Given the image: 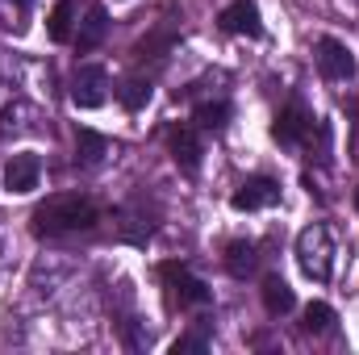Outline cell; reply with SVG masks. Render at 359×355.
<instances>
[{
    "label": "cell",
    "mask_w": 359,
    "mask_h": 355,
    "mask_svg": "<svg viewBox=\"0 0 359 355\" xmlns=\"http://www.w3.org/2000/svg\"><path fill=\"white\" fill-rule=\"evenodd\" d=\"M309 335H326V330H334V309L326 305V301H309L305 305V322H301Z\"/></svg>",
    "instance_id": "16"
},
{
    "label": "cell",
    "mask_w": 359,
    "mask_h": 355,
    "mask_svg": "<svg viewBox=\"0 0 359 355\" xmlns=\"http://www.w3.org/2000/svg\"><path fill=\"white\" fill-rule=\"evenodd\" d=\"M292 305H297V297H292L288 280L268 276V280H264V309H268L271 318H284V314H292Z\"/></svg>",
    "instance_id": "12"
},
{
    "label": "cell",
    "mask_w": 359,
    "mask_h": 355,
    "mask_svg": "<svg viewBox=\"0 0 359 355\" xmlns=\"http://www.w3.org/2000/svg\"><path fill=\"white\" fill-rule=\"evenodd\" d=\"M159 276L168 280V293H172V301H176L180 309H201V305H209V284H205L201 276H192L184 264H163Z\"/></svg>",
    "instance_id": "3"
},
{
    "label": "cell",
    "mask_w": 359,
    "mask_h": 355,
    "mask_svg": "<svg viewBox=\"0 0 359 355\" xmlns=\"http://www.w3.org/2000/svg\"><path fill=\"white\" fill-rule=\"evenodd\" d=\"M217 25H222L226 34H247V38H259V34H264L259 4H255V0H230V4L217 13Z\"/></svg>",
    "instance_id": "6"
},
{
    "label": "cell",
    "mask_w": 359,
    "mask_h": 355,
    "mask_svg": "<svg viewBox=\"0 0 359 355\" xmlns=\"http://www.w3.org/2000/svg\"><path fill=\"white\" fill-rule=\"evenodd\" d=\"M100 222V209L92 196L80 192H63V196H50L34 209V234L42 239H59V234H76V230H88Z\"/></svg>",
    "instance_id": "1"
},
{
    "label": "cell",
    "mask_w": 359,
    "mask_h": 355,
    "mask_svg": "<svg viewBox=\"0 0 359 355\" xmlns=\"http://www.w3.org/2000/svg\"><path fill=\"white\" fill-rule=\"evenodd\" d=\"M355 205H359V192H355Z\"/></svg>",
    "instance_id": "23"
},
{
    "label": "cell",
    "mask_w": 359,
    "mask_h": 355,
    "mask_svg": "<svg viewBox=\"0 0 359 355\" xmlns=\"http://www.w3.org/2000/svg\"><path fill=\"white\" fill-rule=\"evenodd\" d=\"M117 100H121L130 113H138V109L151 100V80H142V76H126L121 88H117Z\"/></svg>",
    "instance_id": "15"
},
{
    "label": "cell",
    "mask_w": 359,
    "mask_h": 355,
    "mask_svg": "<svg viewBox=\"0 0 359 355\" xmlns=\"http://www.w3.org/2000/svg\"><path fill=\"white\" fill-rule=\"evenodd\" d=\"M280 201V184L268 176H251L243 180L238 188H234V196H230V205L238 209V213H255V209H268Z\"/></svg>",
    "instance_id": "5"
},
{
    "label": "cell",
    "mask_w": 359,
    "mask_h": 355,
    "mask_svg": "<svg viewBox=\"0 0 359 355\" xmlns=\"http://www.w3.org/2000/svg\"><path fill=\"white\" fill-rule=\"evenodd\" d=\"M104 155H109V138H104V134H96V130H80V134H76V163L92 168V163H100Z\"/></svg>",
    "instance_id": "14"
},
{
    "label": "cell",
    "mask_w": 359,
    "mask_h": 355,
    "mask_svg": "<svg viewBox=\"0 0 359 355\" xmlns=\"http://www.w3.org/2000/svg\"><path fill=\"white\" fill-rule=\"evenodd\" d=\"M72 17H76V4H72V0H59V4H55V13H50L46 34H50L55 42H67V38H72Z\"/></svg>",
    "instance_id": "17"
},
{
    "label": "cell",
    "mask_w": 359,
    "mask_h": 355,
    "mask_svg": "<svg viewBox=\"0 0 359 355\" xmlns=\"http://www.w3.org/2000/svg\"><path fill=\"white\" fill-rule=\"evenodd\" d=\"M38 176H42V159H38L34 151H21V155H13V159L4 163V188H8V192H29V188H38Z\"/></svg>",
    "instance_id": "9"
},
{
    "label": "cell",
    "mask_w": 359,
    "mask_h": 355,
    "mask_svg": "<svg viewBox=\"0 0 359 355\" xmlns=\"http://www.w3.org/2000/svg\"><path fill=\"white\" fill-rule=\"evenodd\" d=\"M104 34H109V13H104L100 4H92L88 13H84V21H80L76 46H80V51H96V46L104 42Z\"/></svg>",
    "instance_id": "11"
},
{
    "label": "cell",
    "mask_w": 359,
    "mask_h": 355,
    "mask_svg": "<svg viewBox=\"0 0 359 355\" xmlns=\"http://www.w3.org/2000/svg\"><path fill=\"white\" fill-rule=\"evenodd\" d=\"M271 134H276L280 147H297V142L309 134V113H305V105H288V109H280Z\"/></svg>",
    "instance_id": "10"
},
{
    "label": "cell",
    "mask_w": 359,
    "mask_h": 355,
    "mask_svg": "<svg viewBox=\"0 0 359 355\" xmlns=\"http://www.w3.org/2000/svg\"><path fill=\"white\" fill-rule=\"evenodd\" d=\"M201 351H209L205 335H180L176 343H172V355H201Z\"/></svg>",
    "instance_id": "20"
},
{
    "label": "cell",
    "mask_w": 359,
    "mask_h": 355,
    "mask_svg": "<svg viewBox=\"0 0 359 355\" xmlns=\"http://www.w3.org/2000/svg\"><path fill=\"white\" fill-rule=\"evenodd\" d=\"M121 335H126V347H130V351H142V347L151 343V335H142V330L134 326V318H130V322H121Z\"/></svg>",
    "instance_id": "21"
},
{
    "label": "cell",
    "mask_w": 359,
    "mask_h": 355,
    "mask_svg": "<svg viewBox=\"0 0 359 355\" xmlns=\"http://www.w3.org/2000/svg\"><path fill=\"white\" fill-rule=\"evenodd\" d=\"M297 264L318 284H326L334 276V234H330V226L313 222L297 234Z\"/></svg>",
    "instance_id": "2"
},
{
    "label": "cell",
    "mask_w": 359,
    "mask_h": 355,
    "mask_svg": "<svg viewBox=\"0 0 359 355\" xmlns=\"http://www.w3.org/2000/svg\"><path fill=\"white\" fill-rule=\"evenodd\" d=\"M104 88H109V72L104 67H80L72 76V100L80 109H96L104 105Z\"/></svg>",
    "instance_id": "8"
},
{
    "label": "cell",
    "mask_w": 359,
    "mask_h": 355,
    "mask_svg": "<svg viewBox=\"0 0 359 355\" xmlns=\"http://www.w3.org/2000/svg\"><path fill=\"white\" fill-rule=\"evenodd\" d=\"M255 264H259V255H255V243H230L226 247V272L230 276H238V280H247L251 272H255Z\"/></svg>",
    "instance_id": "13"
},
{
    "label": "cell",
    "mask_w": 359,
    "mask_h": 355,
    "mask_svg": "<svg viewBox=\"0 0 359 355\" xmlns=\"http://www.w3.org/2000/svg\"><path fill=\"white\" fill-rule=\"evenodd\" d=\"M226 121H230V105L226 100H209V105L196 109V126L201 130H213L217 134V130H226Z\"/></svg>",
    "instance_id": "18"
},
{
    "label": "cell",
    "mask_w": 359,
    "mask_h": 355,
    "mask_svg": "<svg viewBox=\"0 0 359 355\" xmlns=\"http://www.w3.org/2000/svg\"><path fill=\"white\" fill-rule=\"evenodd\" d=\"M29 4H34V0H17V8H21V13H25V8H29Z\"/></svg>",
    "instance_id": "22"
},
{
    "label": "cell",
    "mask_w": 359,
    "mask_h": 355,
    "mask_svg": "<svg viewBox=\"0 0 359 355\" xmlns=\"http://www.w3.org/2000/svg\"><path fill=\"white\" fill-rule=\"evenodd\" d=\"M168 142H172V159H176V168H180V172L196 176V172H201V159H205L201 134H196L192 126H176V130L168 134Z\"/></svg>",
    "instance_id": "7"
},
{
    "label": "cell",
    "mask_w": 359,
    "mask_h": 355,
    "mask_svg": "<svg viewBox=\"0 0 359 355\" xmlns=\"http://www.w3.org/2000/svg\"><path fill=\"white\" fill-rule=\"evenodd\" d=\"M172 42H176V34H172V29H159V34H151V38H142V42H138V59H151V55L168 51Z\"/></svg>",
    "instance_id": "19"
},
{
    "label": "cell",
    "mask_w": 359,
    "mask_h": 355,
    "mask_svg": "<svg viewBox=\"0 0 359 355\" xmlns=\"http://www.w3.org/2000/svg\"><path fill=\"white\" fill-rule=\"evenodd\" d=\"M318 72L326 76V80H351L355 76V55H351V46L347 42H339V38H318Z\"/></svg>",
    "instance_id": "4"
}]
</instances>
